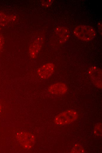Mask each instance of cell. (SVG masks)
Instances as JSON below:
<instances>
[{"instance_id": "6da1fadb", "label": "cell", "mask_w": 102, "mask_h": 153, "mask_svg": "<svg viewBox=\"0 0 102 153\" xmlns=\"http://www.w3.org/2000/svg\"><path fill=\"white\" fill-rule=\"evenodd\" d=\"M74 35L78 39L85 41H91L96 36V32L92 27L88 25H79L74 29Z\"/></svg>"}, {"instance_id": "7a4b0ae2", "label": "cell", "mask_w": 102, "mask_h": 153, "mask_svg": "<svg viewBox=\"0 0 102 153\" xmlns=\"http://www.w3.org/2000/svg\"><path fill=\"white\" fill-rule=\"evenodd\" d=\"M77 117V114L76 111L68 109L56 116L54 119V122L58 125H65L75 121Z\"/></svg>"}, {"instance_id": "3957f363", "label": "cell", "mask_w": 102, "mask_h": 153, "mask_svg": "<svg viewBox=\"0 0 102 153\" xmlns=\"http://www.w3.org/2000/svg\"><path fill=\"white\" fill-rule=\"evenodd\" d=\"M16 137L18 142L25 149H30L34 145V137L30 133L23 132H18Z\"/></svg>"}, {"instance_id": "277c9868", "label": "cell", "mask_w": 102, "mask_h": 153, "mask_svg": "<svg viewBox=\"0 0 102 153\" xmlns=\"http://www.w3.org/2000/svg\"><path fill=\"white\" fill-rule=\"evenodd\" d=\"M54 69L53 64L51 63L46 64L38 70L37 72L38 76L42 79H45L49 78L53 73Z\"/></svg>"}, {"instance_id": "5b68a950", "label": "cell", "mask_w": 102, "mask_h": 153, "mask_svg": "<svg viewBox=\"0 0 102 153\" xmlns=\"http://www.w3.org/2000/svg\"><path fill=\"white\" fill-rule=\"evenodd\" d=\"M89 74L91 79L95 86L101 88V70L100 69L94 66L91 68L89 71Z\"/></svg>"}, {"instance_id": "8992f818", "label": "cell", "mask_w": 102, "mask_h": 153, "mask_svg": "<svg viewBox=\"0 0 102 153\" xmlns=\"http://www.w3.org/2000/svg\"><path fill=\"white\" fill-rule=\"evenodd\" d=\"M67 90L66 85L63 83H57L50 86L48 91L51 94H65Z\"/></svg>"}, {"instance_id": "52a82bcc", "label": "cell", "mask_w": 102, "mask_h": 153, "mask_svg": "<svg viewBox=\"0 0 102 153\" xmlns=\"http://www.w3.org/2000/svg\"><path fill=\"white\" fill-rule=\"evenodd\" d=\"M57 34L59 36L60 41L65 42L69 37V32L67 29L63 27L58 28L56 30Z\"/></svg>"}, {"instance_id": "ba28073f", "label": "cell", "mask_w": 102, "mask_h": 153, "mask_svg": "<svg viewBox=\"0 0 102 153\" xmlns=\"http://www.w3.org/2000/svg\"><path fill=\"white\" fill-rule=\"evenodd\" d=\"M41 44L40 42L36 41L33 43L29 48V53L30 56L32 58H34L37 55L40 49Z\"/></svg>"}, {"instance_id": "9c48e42d", "label": "cell", "mask_w": 102, "mask_h": 153, "mask_svg": "<svg viewBox=\"0 0 102 153\" xmlns=\"http://www.w3.org/2000/svg\"><path fill=\"white\" fill-rule=\"evenodd\" d=\"M71 153H84V149L82 145L79 144H74L72 147Z\"/></svg>"}, {"instance_id": "30bf717a", "label": "cell", "mask_w": 102, "mask_h": 153, "mask_svg": "<svg viewBox=\"0 0 102 153\" xmlns=\"http://www.w3.org/2000/svg\"><path fill=\"white\" fill-rule=\"evenodd\" d=\"M94 134L97 136H100L102 135V124L101 123L97 124L94 127Z\"/></svg>"}, {"instance_id": "8fae6325", "label": "cell", "mask_w": 102, "mask_h": 153, "mask_svg": "<svg viewBox=\"0 0 102 153\" xmlns=\"http://www.w3.org/2000/svg\"><path fill=\"white\" fill-rule=\"evenodd\" d=\"M3 46V42L2 39L0 36V53L1 50Z\"/></svg>"}, {"instance_id": "7c38bea8", "label": "cell", "mask_w": 102, "mask_h": 153, "mask_svg": "<svg viewBox=\"0 0 102 153\" xmlns=\"http://www.w3.org/2000/svg\"><path fill=\"white\" fill-rule=\"evenodd\" d=\"M1 105L0 104V112H1Z\"/></svg>"}]
</instances>
